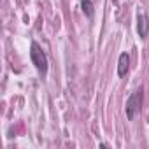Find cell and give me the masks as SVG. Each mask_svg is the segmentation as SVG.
Listing matches in <instances>:
<instances>
[{
  "label": "cell",
  "instance_id": "3957f363",
  "mask_svg": "<svg viewBox=\"0 0 149 149\" xmlns=\"http://www.w3.org/2000/svg\"><path fill=\"white\" fill-rule=\"evenodd\" d=\"M137 32L140 35V39H146L147 37V32H149V21H147V16L144 13H140L137 16Z\"/></svg>",
  "mask_w": 149,
  "mask_h": 149
},
{
  "label": "cell",
  "instance_id": "6da1fadb",
  "mask_svg": "<svg viewBox=\"0 0 149 149\" xmlns=\"http://www.w3.org/2000/svg\"><path fill=\"white\" fill-rule=\"evenodd\" d=\"M30 60L35 65L37 72L42 77H46V74H47V56L37 42H32V46H30Z\"/></svg>",
  "mask_w": 149,
  "mask_h": 149
},
{
  "label": "cell",
  "instance_id": "7a4b0ae2",
  "mask_svg": "<svg viewBox=\"0 0 149 149\" xmlns=\"http://www.w3.org/2000/svg\"><path fill=\"white\" fill-rule=\"evenodd\" d=\"M144 93V88L140 86V88H137L132 95H130V98L126 100V118L132 121V119H135V116L140 112V107H142V95Z\"/></svg>",
  "mask_w": 149,
  "mask_h": 149
},
{
  "label": "cell",
  "instance_id": "277c9868",
  "mask_svg": "<svg viewBox=\"0 0 149 149\" xmlns=\"http://www.w3.org/2000/svg\"><path fill=\"white\" fill-rule=\"evenodd\" d=\"M130 68V54L128 53H121L119 54V60H118V76L119 77H125L126 72Z\"/></svg>",
  "mask_w": 149,
  "mask_h": 149
},
{
  "label": "cell",
  "instance_id": "5b68a950",
  "mask_svg": "<svg viewBox=\"0 0 149 149\" xmlns=\"http://www.w3.org/2000/svg\"><path fill=\"white\" fill-rule=\"evenodd\" d=\"M81 7H83V13L88 16V18H93V4L91 0H81Z\"/></svg>",
  "mask_w": 149,
  "mask_h": 149
}]
</instances>
